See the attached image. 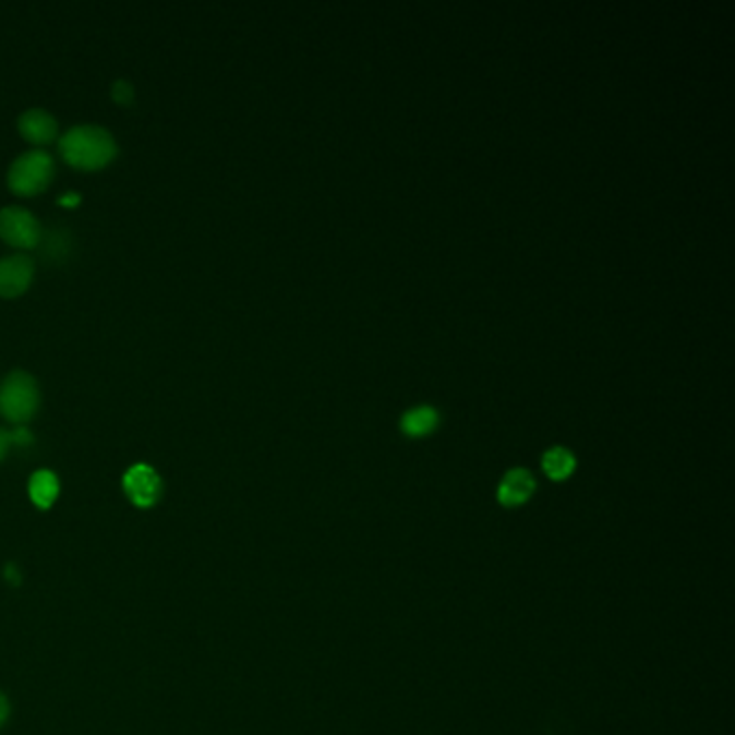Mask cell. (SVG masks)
Returning <instances> with one entry per match:
<instances>
[{
  "instance_id": "obj_1",
  "label": "cell",
  "mask_w": 735,
  "mask_h": 735,
  "mask_svg": "<svg viewBox=\"0 0 735 735\" xmlns=\"http://www.w3.org/2000/svg\"><path fill=\"white\" fill-rule=\"evenodd\" d=\"M59 149L61 156L74 167L99 169L117 156V141L101 125L81 123L70 128L59 138Z\"/></svg>"
},
{
  "instance_id": "obj_2",
  "label": "cell",
  "mask_w": 735,
  "mask_h": 735,
  "mask_svg": "<svg viewBox=\"0 0 735 735\" xmlns=\"http://www.w3.org/2000/svg\"><path fill=\"white\" fill-rule=\"evenodd\" d=\"M39 408V384L37 379L22 369L7 373L0 379V414L22 425L26 423Z\"/></svg>"
},
{
  "instance_id": "obj_3",
  "label": "cell",
  "mask_w": 735,
  "mask_h": 735,
  "mask_svg": "<svg viewBox=\"0 0 735 735\" xmlns=\"http://www.w3.org/2000/svg\"><path fill=\"white\" fill-rule=\"evenodd\" d=\"M55 173V160L46 149H28L20 154L7 173L9 185L20 194H33L46 188Z\"/></svg>"
},
{
  "instance_id": "obj_4",
  "label": "cell",
  "mask_w": 735,
  "mask_h": 735,
  "mask_svg": "<svg viewBox=\"0 0 735 735\" xmlns=\"http://www.w3.org/2000/svg\"><path fill=\"white\" fill-rule=\"evenodd\" d=\"M0 238L20 249H33L39 244L41 227L37 216L20 205H7L0 209Z\"/></svg>"
},
{
  "instance_id": "obj_5",
  "label": "cell",
  "mask_w": 735,
  "mask_h": 735,
  "mask_svg": "<svg viewBox=\"0 0 735 735\" xmlns=\"http://www.w3.org/2000/svg\"><path fill=\"white\" fill-rule=\"evenodd\" d=\"M123 492L136 507L147 509L158 503L162 494V479L154 466L134 463L123 474Z\"/></svg>"
},
{
  "instance_id": "obj_6",
  "label": "cell",
  "mask_w": 735,
  "mask_h": 735,
  "mask_svg": "<svg viewBox=\"0 0 735 735\" xmlns=\"http://www.w3.org/2000/svg\"><path fill=\"white\" fill-rule=\"evenodd\" d=\"M535 487H538V483H535V477H533L531 470L511 468L501 479L496 496H498V503L503 507H520L533 496Z\"/></svg>"
},
{
  "instance_id": "obj_7",
  "label": "cell",
  "mask_w": 735,
  "mask_h": 735,
  "mask_svg": "<svg viewBox=\"0 0 735 735\" xmlns=\"http://www.w3.org/2000/svg\"><path fill=\"white\" fill-rule=\"evenodd\" d=\"M35 273V262L24 255H7L0 260V296H17L22 293Z\"/></svg>"
},
{
  "instance_id": "obj_8",
  "label": "cell",
  "mask_w": 735,
  "mask_h": 735,
  "mask_svg": "<svg viewBox=\"0 0 735 735\" xmlns=\"http://www.w3.org/2000/svg\"><path fill=\"white\" fill-rule=\"evenodd\" d=\"M20 132L31 143H50L57 136V119L44 108H28L17 117Z\"/></svg>"
},
{
  "instance_id": "obj_9",
  "label": "cell",
  "mask_w": 735,
  "mask_h": 735,
  "mask_svg": "<svg viewBox=\"0 0 735 735\" xmlns=\"http://www.w3.org/2000/svg\"><path fill=\"white\" fill-rule=\"evenodd\" d=\"M59 477L52 470H37L33 472L31 481H28V494L31 501L39 507V509H50L55 505V501L59 498Z\"/></svg>"
},
{
  "instance_id": "obj_10",
  "label": "cell",
  "mask_w": 735,
  "mask_h": 735,
  "mask_svg": "<svg viewBox=\"0 0 735 735\" xmlns=\"http://www.w3.org/2000/svg\"><path fill=\"white\" fill-rule=\"evenodd\" d=\"M438 421H441L438 410L423 403V406H414V408H410V410L403 412V417H401V430H403V434L417 438V436H425V434L434 432L436 425H438Z\"/></svg>"
},
{
  "instance_id": "obj_11",
  "label": "cell",
  "mask_w": 735,
  "mask_h": 735,
  "mask_svg": "<svg viewBox=\"0 0 735 735\" xmlns=\"http://www.w3.org/2000/svg\"><path fill=\"white\" fill-rule=\"evenodd\" d=\"M542 468L552 481H563L574 472L576 458L567 447H551L542 458Z\"/></svg>"
},
{
  "instance_id": "obj_12",
  "label": "cell",
  "mask_w": 735,
  "mask_h": 735,
  "mask_svg": "<svg viewBox=\"0 0 735 735\" xmlns=\"http://www.w3.org/2000/svg\"><path fill=\"white\" fill-rule=\"evenodd\" d=\"M39 242L44 244V255L55 262V260H63L70 251V236L63 229H50L44 238H39Z\"/></svg>"
},
{
  "instance_id": "obj_13",
  "label": "cell",
  "mask_w": 735,
  "mask_h": 735,
  "mask_svg": "<svg viewBox=\"0 0 735 735\" xmlns=\"http://www.w3.org/2000/svg\"><path fill=\"white\" fill-rule=\"evenodd\" d=\"M112 97L117 99V101H121V104H130L132 99H134V85L130 83V81H125V79H119L115 85H112Z\"/></svg>"
},
{
  "instance_id": "obj_14",
  "label": "cell",
  "mask_w": 735,
  "mask_h": 735,
  "mask_svg": "<svg viewBox=\"0 0 735 735\" xmlns=\"http://www.w3.org/2000/svg\"><path fill=\"white\" fill-rule=\"evenodd\" d=\"M11 434V445H20V447H26V445H31L33 443V436H31V432L26 430V427H17V430H13V432H9Z\"/></svg>"
},
{
  "instance_id": "obj_15",
  "label": "cell",
  "mask_w": 735,
  "mask_h": 735,
  "mask_svg": "<svg viewBox=\"0 0 735 735\" xmlns=\"http://www.w3.org/2000/svg\"><path fill=\"white\" fill-rule=\"evenodd\" d=\"M4 578H7L11 585H20V582H22V574H20V569H17L13 563H9V565L4 567Z\"/></svg>"
},
{
  "instance_id": "obj_16",
  "label": "cell",
  "mask_w": 735,
  "mask_h": 735,
  "mask_svg": "<svg viewBox=\"0 0 735 735\" xmlns=\"http://www.w3.org/2000/svg\"><path fill=\"white\" fill-rule=\"evenodd\" d=\"M9 447H11V434H9V430L0 427V460L7 456Z\"/></svg>"
},
{
  "instance_id": "obj_17",
  "label": "cell",
  "mask_w": 735,
  "mask_h": 735,
  "mask_svg": "<svg viewBox=\"0 0 735 735\" xmlns=\"http://www.w3.org/2000/svg\"><path fill=\"white\" fill-rule=\"evenodd\" d=\"M7 719H9V701H7V697L0 692V730H2V725L7 723Z\"/></svg>"
},
{
  "instance_id": "obj_18",
  "label": "cell",
  "mask_w": 735,
  "mask_h": 735,
  "mask_svg": "<svg viewBox=\"0 0 735 735\" xmlns=\"http://www.w3.org/2000/svg\"><path fill=\"white\" fill-rule=\"evenodd\" d=\"M79 201H81L79 194H68V196L61 198V203H79Z\"/></svg>"
}]
</instances>
